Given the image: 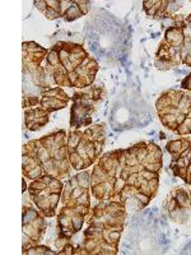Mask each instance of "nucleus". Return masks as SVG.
<instances>
[{
	"label": "nucleus",
	"mask_w": 191,
	"mask_h": 255,
	"mask_svg": "<svg viewBox=\"0 0 191 255\" xmlns=\"http://www.w3.org/2000/svg\"><path fill=\"white\" fill-rule=\"evenodd\" d=\"M91 6V1L88 0H72L69 8L64 14V19L67 22H73V20L78 19L88 13Z\"/></svg>",
	"instance_id": "20"
},
{
	"label": "nucleus",
	"mask_w": 191,
	"mask_h": 255,
	"mask_svg": "<svg viewBox=\"0 0 191 255\" xmlns=\"http://www.w3.org/2000/svg\"><path fill=\"white\" fill-rule=\"evenodd\" d=\"M165 209L172 221L179 223L186 222L189 211L191 209L190 194L183 188H175L165 202Z\"/></svg>",
	"instance_id": "15"
},
{
	"label": "nucleus",
	"mask_w": 191,
	"mask_h": 255,
	"mask_svg": "<svg viewBox=\"0 0 191 255\" xmlns=\"http://www.w3.org/2000/svg\"><path fill=\"white\" fill-rule=\"evenodd\" d=\"M45 69L58 87L83 90L92 86L99 65L82 44L58 41L49 50Z\"/></svg>",
	"instance_id": "2"
},
{
	"label": "nucleus",
	"mask_w": 191,
	"mask_h": 255,
	"mask_svg": "<svg viewBox=\"0 0 191 255\" xmlns=\"http://www.w3.org/2000/svg\"><path fill=\"white\" fill-rule=\"evenodd\" d=\"M166 149L171 154L170 168L175 176L191 185V136L185 135L170 140L166 144Z\"/></svg>",
	"instance_id": "11"
},
{
	"label": "nucleus",
	"mask_w": 191,
	"mask_h": 255,
	"mask_svg": "<svg viewBox=\"0 0 191 255\" xmlns=\"http://www.w3.org/2000/svg\"><path fill=\"white\" fill-rule=\"evenodd\" d=\"M49 50L36 44L33 41H26L22 44V72H23V108H32L40 104L41 95L49 90L46 69L41 63L46 60Z\"/></svg>",
	"instance_id": "5"
},
{
	"label": "nucleus",
	"mask_w": 191,
	"mask_h": 255,
	"mask_svg": "<svg viewBox=\"0 0 191 255\" xmlns=\"http://www.w3.org/2000/svg\"><path fill=\"white\" fill-rule=\"evenodd\" d=\"M68 133L59 130L29 140L22 147V172L26 179L36 180L42 175L65 179L72 171L68 156Z\"/></svg>",
	"instance_id": "4"
},
{
	"label": "nucleus",
	"mask_w": 191,
	"mask_h": 255,
	"mask_svg": "<svg viewBox=\"0 0 191 255\" xmlns=\"http://www.w3.org/2000/svg\"><path fill=\"white\" fill-rule=\"evenodd\" d=\"M91 172L83 170L64 184L61 204L91 208Z\"/></svg>",
	"instance_id": "12"
},
{
	"label": "nucleus",
	"mask_w": 191,
	"mask_h": 255,
	"mask_svg": "<svg viewBox=\"0 0 191 255\" xmlns=\"http://www.w3.org/2000/svg\"><path fill=\"white\" fill-rule=\"evenodd\" d=\"M92 208L79 206H63L58 215V238L72 240L83 227Z\"/></svg>",
	"instance_id": "14"
},
{
	"label": "nucleus",
	"mask_w": 191,
	"mask_h": 255,
	"mask_svg": "<svg viewBox=\"0 0 191 255\" xmlns=\"http://www.w3.org/2000/svg\"><path fill=\"white\" fill-rule=\"evenodd\" d=\"M50 120V113L41 108H29L24 110V127L29 131H37Z\"/></svg>",
	"instance_id": "19"
},
{
	"label": "nucleus",
	"mask_w": 191,
	"mask_h": 255,
	"mask_svg": "<svg viewBox=\"0 0 191 255\" xmlns=\"http://www.w3.org/2000/svg\"><path fill=\"white\" fill-rule=\"evenodd\" d=\"M106 143V125L95 124L84 131L72 129L68 133V156L72 167L83 171L95 165L101 157Z\"/></svg>",
	"instance_id": "7"
},
{
	"label": "nucleus",
	"mask_w": 191,
	"mask_h": 255,
	"mask_svg": "<svg viewBox=\"0 0 191 255\" xmlns=\"http://www.w3.org/2000/svg\"><path fill=\"white\" fill-rule=\"evenodd\" d=\"M70 100H72V97H69L68 93L61 87H51L42 92L40 106L51 114L68 108Z\"/></svg>",
	"instance_id": "17"
},
{
	"label": "nucleus",
	"mask_w": 191,
	"mask_h": 255,
	"mask_svg": "<svg viewBox=\"0 0 191 255\" xmlns=\"http://www.w3.org/2000/svg\"><path fill=\"white\" fill-rule=\"evenodd\" d=\"M45 216L41 215L38 209L31 206H23L22 209V250H26L33 245H38L42 241L47 229Z\"/></svg>",
	"instance_id": "13"
},
{
	"label": "nucleus",
	"mask_w": 191,
	"mask_h": 255,
	"mask_svg": "<svg viewBox=\"0 0 191 255\" xmlns=\"http://www.w3.org/2000/svg\"><path fill=\"white\" fill-rule=\"evenodd\" d=\"M106 95V88L99 84H92L90 87L74 92L70 108V128L79 129L91 127L93 114L97 111L98 105L103 101Z\"/></svg>",
	"instance_id": "9"
},
{
	"label": "nucleus",
	"mask_w": 191,
	"mask_h": 255,
	"mask_svg": "<svg viewBox=\"0 0 191 255\" xmlns=\"http://www.w3.org/2000/svg\"><path fill=\"white\" fill-rule=\"evenodd\" d=\"M183 6V1L174 0H144L143 10L149 18L153 19H166L172 18L174 13Z\"/></svg>",
	"instance_id": "16"
},
{
	"label": "nucleus",
	"mask_w": 191,
	"mask_h": 255,
	"mask_svg": "<svg viewBox=\"0 0 191 255\" xmlns=\"http://www.w3.org/2000/svg\"><path fill=\"white\" fill-rule=\"evenodd\" d=\"M184 15H174V24L165 31L156 52L154 65L157 69L168 70L181 64L191 67V35L186 33L189 28Z\"/></svg>",
	"instance_id": "6"
},
{
	"label": "nucleus",
	"mask_w": 191,
	"mask_h": 255,
	"mask_svg": "<svg viewBox=\"0 0 191 255\" xmlns=\"http://www.w3.org/2000/svg\"><path fill=\"white\" fill-rule=\"evenodd\" d=\"M157 115L161 124L177 135L191 134V92L168 90L156 102Z\"/></svg>",
	"instance_id": "8"
},
{
	"label": "nucleus",
	"mask_w": 191,
	"mask_h": 255,
	"mask_svg": "<svg viewBox=\"0 0 191 255\" xmlns=\"http://www.w3.org/2000/svg\"><path fill=\"white\" fill-rule=\"evenodd\" d=\"M181 88L191 92V73H189L188 76L181 81Z\"/></svg>",
	"instance_id": "22"
},
{
	"label": "nucleus",
	"mask_w": 191,
	"mask_h": 255,
	"mask_svg": "<svg viewBox=\"0 0 191 255\" xmlns=\"http://www.w3.org/2000/svg\"><path fill=\"white\" fill-rule=\"evenodd\" d=\"M162 167V149L153 142L107 152L91 171V193L98 202L136 199L142 209L156 197Z\"/></svg>",
	"instance_id": "1"
},
{
	"label": "nucleus",
	"mask_w": 191,
	"mask_h": 255,
	"mask_svg": "<svg viewBox=\"0 0 191 255\" xmlns=\"http://www.w3.org/2000/svg\"><path fill=\"white\" fill-rule=\"evenodd\" d=\"M190 200H191V190H190Z\"/></svg>",
	"instance_id": "24"
},
{
	"label": "nucleus",
	"mask_w": 191,
	"mask_h": 255,
	"mask_svg": "<svg viewBox=\"0 0 191 255\" xmlns=\"http://www.w3.org/2000/svg\"><path fill=\"white\" fill-rule=\"evenodd\" d=\"M23 253L24 255H27V254H29V255H36V254H44V255H55V254H58V253L56 252H52L51 249H50V248H47V247H44V245H40V244H38V245H33V247H31V248H28V249H26V250H23Z\"/></svg>",
	"instance_id": "21"
},
{
	"label": "nucleus",
	"mask_w": 191,
	"mask_h": 255,
	"mask_svg": "<svg viewBox=\"0 0 191 255\" xmlns=\"http://www.w3.org/2000/svg\"><path fill=\"white\" fill-rule=\"evenodd\" d=\"M70 3L72 0H35L33 1L36 8L50 20L63 18Z\"/></svg>",
	"instance_id": "18"
},
{
	"label": "nucleus",
	"mask_w": 191,
	"mask_h": 255,
	"mask_svg": "<svg viewBox=\"0 0 191 255\" xmlns=\"http://www.w3.org/2000/svg\"><path fill=\"white\" fill-rule=\"evenodd\" d=\"M126 204L115 200L98 202L87 216L82 248L86 255H116L126 220Z\"/></svg>",
	"instance_id": "3"
},
{
	"label": "nucleus",
	"mask_w": 191,
	"mask_h": 255,
	"mask_svg": "<svg viewBox=\"0 0 191 255\" xmlns=\"http://www.w3.org/2000/svg\"><path fill=\"white\" fill-rule=\"evenodd\" d=\"M64 184L60 179L51 175H42L32 180L28 186V193L36 208L46 218L55 217L59 202H61Z\"/></svg>",
	"instance_id": "10"
},
{
	"label": "nucleus",
	"mask_w": 191,
	"mask_h": 255,
	"mask_svg": "<svg viewBox=\"0 0 191 255\" xmlns=\"http://www.w3.org/2000/svg\"><path fill=\"white\" fill-rule=\"evenodd\" d=\"M185 22H186V24H188L189 28H191V14H189L188 17L185 18Z\"/></svg>",
	"instance_id": "23"
}]
</instances>
